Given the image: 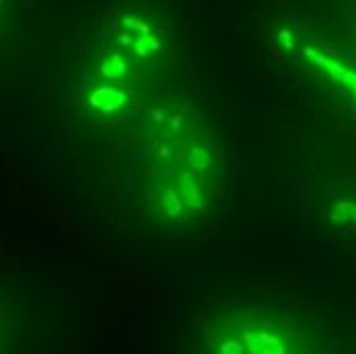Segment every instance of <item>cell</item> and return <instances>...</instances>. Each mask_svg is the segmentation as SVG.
<instances>
[{"mask_svg": "<svg viewBox=\"0 0 356 354\" xmlns=\"http://www.w3.org/2000/svg\"><path fill=\"white\" fill-rule=\"evenodd\" d=\"M0 4H2V0H0Z\"/></svg>", "mask_w": 356, "mask_h": 354, "instance_id": "cell-1", "label": "cell"}]
</instances>
